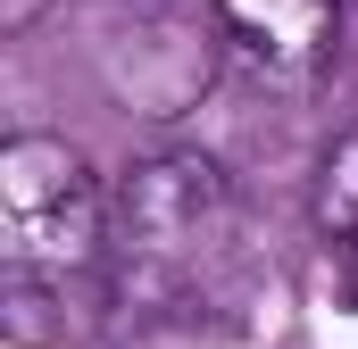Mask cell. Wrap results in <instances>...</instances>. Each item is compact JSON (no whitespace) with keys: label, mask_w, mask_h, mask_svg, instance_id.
I'll use <instances>...</instances> for the list:
<instances>
[{"label":"cell","mask_w":358,"mask_h":349,"mask_svg":"<svg viewBox=\"0 0 358 349\" xmlns=\"http://www.w3.org/2000/svg\"><path fill=\"white\" fill-rule=\"evenodd\" d=\"M217 59H225V34L217 17H183L176 0H150L125 34H108L100 67H108V91L134 108V117H183L200 91L217 84Z\"/></svg>","instance_id":"3957f363"},{"label":"cell","mask_w":358,"mask_h":349,"mask_svg":"<svg viewBox=\"0 0 358 349\" xmlns=\"http://www.w3.org/2000/svg\"><path fill=\"white\" fill-rule=\"evenodd\" d=\"M234 233V183L200 150H150L108 183V258L134 274H200Z\"/></svg>","instance_id":"7a4b0ae2"},{"label":"cell","mask_w":358,"mask_h":349,"mask_svg":"<svg viewBox=\"0 0 358 349\" xmlns=\"http://www.w3.org/2000/svg\"><path fill=\"white\" fill-rule=\"evenodd\" d=\"M42 8H50V0H0V34H25Z\"/></svg>","instance_id":"8992f818"},{"label":"cell","mask_w":358,"mask_h":349,"mask_svg":"<svg viewBox=\"0 0 358 349\" xmlns=\"http://www.w3.org/2000/svg\"><path fill=\"white\" fill-rule=\"evenodd\" d=\"M317 233L325 242H358V125L325 150V167H317Z\"/></svg>","instance_id":"5b68a950"},{"label":"cell","mask_w":358,"mask_h":349,"mask_svg":"<svg viewBox=\"0 0 358 349\" xmlns=\"http://www.w3.org/2000/svg\"><path fill=\"white\" fill-rule=\"evenodd\" d=\"M108 258V191L67 133L0 142V266L25 283H84Z\"/></svg>","instance_id":"6da1fadb"},{"label":"cell","mask_w":358,"mask_h":349,"mask_svg":"<svg viewBox=\"0 0 358 349\" xmlns=\"http://www.w3.org/2000/svg\"><path fill=\"white\" fill-rule=\"evenodd\" d=\"M225 50L267 84H317L342 50V0H208Z\"/></svg>","instance_id":"277c9868"}]
</instances>
